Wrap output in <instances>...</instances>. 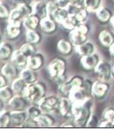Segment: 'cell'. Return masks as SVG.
<instances>
[{"label": "cell", "mask_w": 114, "mask_h": 129, "mask_svg": "<svg viewBox=\"0 0 114 129\" xmlns=\"http://www.w3.org/2000/svg\"><path fill=\"white\" fill-rule=\"evenodd\" d=\"M92 99L85 103L73 104V118L76 126H86L89 119L92 116Z\"/></svg>", "instance_id": "cell-1"}, {"label": "cell", "mask_w": 114, "mask_h": 129, "mask_svg": "<svg viewBox=\"0 0 114 129\" xmlns=\"http://www.w3.org/2000/svg\"><path fill=\"white\" fill-rule=\"evenodd\" d=\"M46 86L43 82H35L28 85L22 95L32 105H39L40 101L46 96Z\"/></svg>", "instance_id": "cell-2"}, {"label": "cell", "mask_w": 114, "mask_h": 129, "mask_svg": "<svg viewBox=\"0 0 114 129\" xmlns=\"http://www.w3.org/2000/svg\"><path fill=\"white\" fill-rule=\"evenodd\" d=\"M90 27L85 23L79 24L69 34V39L74 46H79L88 41V34Z\"/></svg>", "instance_id": "cell-3"}, {"label": "cell", "mask_w": 114, "mask_h": 129, "mask_svg": "<svg viewBox=\"0 0 114 129\" xmlns=\"http://www.w3.org/2000/svg\"><path fill=\"white\" fill-rule=\"evenodd\" d=\"M60 101H61V99L57 96H45L40 101L39 107H40L43 113L58 114L59 113L60 110Z\"/></svg>", "instance_id": "cell-4"}, {"label": "cell", "mask_w": 114, "mask_h": 129, "mask_svg": "<svg viewBox=\"0 0 114 129\" xmlns=\"http://www.w3.org/2000/svg\"><path fill=\"white\" fill-rule=\"evenodd\" d=\"M32 13H33V11H32V5L31 4H24V5H17L16 8L11 10L8 21L21 23Z\"/></svg>", "instance_id": "cell-5"}, {"label": "cell", "mask_w": 114, "mask_h": 129, "mask_svg": "<svg viewBox=\"0 0 114 129\" xmlns=\"http://www.w3.org/2000/svg\"><path fill=\"white\" fill-rule=\"evenodd\" d=\"M47 71L52 79L60 76L65 75L66 63L62 58H53L47 66Z\"/></svg>", "instance_id": "cell-6"}, {"label": "cell", "mask_w": 114, "mask_h": 129, "mask_svg": "<svg viewBox=\"0 0 114 129\" xmlns=\"http://www.w3.org/2000/svg\"><path fill=\"white\" fill-rule=\"evenodd\" d=\"M92 93L88 92L85 87L82 86H75L71 89L68 98L72 101L73 104H81L85 103L87 100L92 99Z\"/></svg>", "instance_id": "cell-7"}, {"label": "cell", "mask_w": 114, "mask_h": 129, "mask_svg": "<svg viewBox=\"0 0 114 129\" xmlns=\"http://www.w3.org/2000/svg\"><path fill=\"white\" fill-rule=\"evenodd\" d=\"M85 79L82 76L75 75L71 77L70 79L66 80L64 83L58 86V92L63 97H69V94L71 92V89L75 86H80L83 85Z\"/></svg>", "instance_id": "cell-8"}, {"label": "cell", "mask_w": 114, "mask_h": 129, "mask_svg": "<svg viewBox=\"0 0 114 129\" xmlns=\"http://www.w3.org/2000/svg\"><path fill=\"white\" fill-rule=\"evenodd\" d=\"M95 73L98 76L101 80L108 81L111 79V76H112V67L111 66L108 62L101 60L95 68Z\"/></svg>", "instance_id": "cell-9"}, {"label": "cell", "mask_w": 114, "mask_h": 129, "mask_svg": "<svg viewBox=\"0 0 114 129\" xmlns=\"http://www.w3.org/2000/svg\"><path fill=\"white\" fill-rule=\"evenodd\" d=\"M100 61H101L100 56L98 53L94 52L92 54L81 57L80 64L85 70L92 71V70H95V68L97 67V66Z\"/></svg>", "instance_id": "cell-10"}, {"label": "cell", "mask_w": 114, "mask_h": 129, "mask_svg": "<svg viewBox=\"0 0 114 129\" xmlns=\"http://www.w3.org/2000/svg\"><path fill=\"white\" fill-rule=\"evenodd\" d=\"M28 100L22 94L14 95L12 99L9 101V107L11 111H24L27 109Z\"/></svg>", "instance_id": "cell-11"}, {"label": "cell", "mask_w": 114, "mask_h": 129, "mask_svg": "<svg viewBox=\"0 0 114 129\" xmlns=\"http://www.w3.org/2000/svg\"><path fill=\"white\" fill-rule=\"evenodd\" d=\"M110 90V85L107 81L101 80L96 81L93 83L92 86V95L95 96L96 98L101 99L104 98L106 94L108 93Z\"/></svg>", "instance_id": "cell-12"}, {"label": "cell", "mask_w": 114, "mask_h": 129, "mask_svg": "<svg viewBox=\"0 0 114 129\" xmlns=\"http://www.w3.org/2000/svg\"><path fill=\"white\" fill-rule=\"evenodd\" d=\"M59 114L65 119H69L71 117H73V103L67 97L61 98Z\"/></svg>", "instance_id": "cell-13"}, {"label": "cell", "mask_w": 114, "mask_h": 129, "mask_svg": "<svg viewBox=\"0 0 114 129\" xmlns=\"http://www.w3.org/2000/svg\"><path fill=\"white\" fill-rule=\"evenodd\" d=\"M28 58H29L26 57L19 49V50L14 51L11 59V63L14 64L18 69L23 70L28 66Z\"/></svg>", "instance_id": "cell-14"}, {"label": "cell", "mask_w": 114, "mask_h": 129, "mask_svg": "<svg viewBox=\"0 0 114 129\" xmlns=\"http://www.w3.org/2000/svg\"><path fill=\"white\" fill-rule=\"evenodd\" d=\"M45 56L40 52H36L28 58V66L33 71H39L45 64Z\"/></svg>", "instance_id": "cell-15"}, {"label": "cell", "mask_w": 114, "mask_h": 129, "mask_svg": "<svg viewBox=\"0 0 114 129\" xmlns=\"http://www.w3.org/2000/svg\"><path fill=\"white\" fill-rule=\"evenodd\" d=\"M21 23L9 22L5 27V37L9 39H16L21 34Z\"/></svg>", "instance_id": "cell-16"}, {"label": "cell", "mask_w": 114, "mask_h": 129, "mask_svg": "<svg viewBox=\"0 0 114 129\" xmlns=\"http://www.w3.org/2000/svg\"><path fill=\"white\" fill-rule=\"evenodd\" d=\"M57 23L52 17L47 16L46 18H42L40 27L42 31L46 33H53L57 31Z\"/></svg>", "instance_id": "cell-17"}, {"label": "cell", "mask_w": 114, "mask_h": 129, "mask_svg": "<svg viewBox=\"0 0 114 129\" xmlns=\"http://www.w3.org/2000/svg\"><path fill=\"white\" fill-rule=\"evenodd\" d=\"M11 124L14 126H21L28 119L27 113L24 111H11Z\"/></svg>", "instance_id": "cell-18"}, {"label": "cell", "mask_w": 114, "mask_h": 129, "mask_svg": "<svg viewBox=\"0 0 114 129\" xmlns=\"http://www.w3.org/2000/svg\"><path fill=\"white\" fill-rule=\"evenodd\" d=\"M32 5V11L33 13L41 18H45L48 16V11H47V3L41 1H37Z\"/></svg>", "instance_id": "cell-19"}, {"label": "cell", "mask_w": 114, "mask_h": 129, "mask_svg": "<svg viewBox=\"0 0 114 129\" xmlns=\"http://www.w3.org/2000/svg\"><path fill=\"white\" fill-rule=\"evenodd\" d=\"M36 120L40 127H51L54 126L56 123V119L54 117L48 113H42L40 116L36 119Z\"/></svg>", "instance_id": "cell-20"}, {"label": "cell", "mask_w": 114, "mask_h": 129, "mask_svg": "<svg viewBox=\"0 0 114 129\" xmlns=\"http://www.w3.org/2000/svg\"><path fill=\"white\" fill-rule=\"evenodd\" d=\"M41 20L42 19L37 15L32 13L29 17H27L23 22H24V27L27 30H37L39 25H40Z\"/></svg>", "instance_id": "cell-21"}, {"label": "cell", "mask_w": 114, "mask_h": 129, "mask_svg": "<svg viewBox=\"0 0 114 129\" xmlns=\"http://www.w3.org/2000/svg\"><path fill=\"white\" fill-rule=\"evenodd\" d=\"M20 77L22 78V79H24V81H25L28 85L37 82V73H36V71H33V70H31V68H29V67H26V68H24V69L21 70Z\"/></svg>", "instance_id": "cell-22"}, {"label": "cell", "mask_w": 114, "mask_h": 129, "mask_svg": "<svg viewBox=\"0 0 114 129\" xmlns=\"http://www.w3.org/2000/svg\"><path fill=\"white\" fill-rule=\"evenodd\" d=\"M76 52H78L81 57L86 56V55H90L95 52V46L93 43L92 42H85V44L79 46H76Z\"/></svg>", "instance_id": "cell-23"}, {"label": "cell", "mask_w": 114, "mask_h": 129, "mask_svg": "<svg viewBox=\"0 0 114 129\" xmlns=\"http://www.w3.org/2000/svg\"><path fill=\"white\" fill-rule=\"evenodd\" d=\"M99 41L104 47H110L114 44V35L111 31L104 30L99 33Z\"/></svg>", "instance_id": "cell-24"}, {"label": "cell", "mask_w": 114, "mask_h": 129, "mask_svg": "<svg viewBox=\"0 0 114 129\" xmlns=\"http://www.w3.org/2000/svg\"><path fill=\"white\" fill-rule=\"evenodd\" d=\"M73 44L71 40L66 39H60L58 43V50L63 55H70L72 52Z\"/></svg>", "instance_id": "cell-25"}, {"label": "cell", "mask_w": 114, "mask_h": 129, "mask_svg": "<svg viewBox=\"0 0 114 129\" xmlns=\"http://www.w3.org/2000/svg\"><path fill=\"white\" fill-rule=\"evenodd\" d=\"M96 15L98 19L102 23H107L111 21V18H112L111 11L106 7H100L98 11H96Z\"/></svg>", "instance_id": "cell-26"}, {"label": "cell", "mask_w": 114, "mask_h": 129, "mask_svg": "<svg viewBox=\"0 0 114 129\" xmlns=\"http://www.w3.org/2000/svg\"><path fill=\"white\" fill-rule=\"evenodd\" d=\"M27 86H28V84L24 81V79H22L21 77L14 79V80L11 83V88L14 91V92H16V93H20V94H23V92L25 90Z\"/></svg>", "instance_id": "cell-27"}, {"label": "cell", "mask_w": 114, "mask_h": 129, "mask_svg": "<svg viewBox=\"0 0 114 129\" xmlns=\"http://www.w3.org/2000/svg\"><path fill=\"white\" fill-rule=\"evenodd\" d=\"M14 50L11 44L9 43H2L1 48H0V58L2 60H6L11 58Z\"/></svg>", "instance_id": "cell-28"}, {"label": "cell", "mask_w": 114, "mask_h": 129, "mask_svg": "<svg viewBox=\"0 0 114 129\" xmlns=\"http://www.w3.org/2000/svg\"><path fill=\"white\" fill-rule=\"evenodd\" d=\"M2 73H4L9 79H16L18 76V68L12 63H6L3 66Z\"/></svg>", "instance_id": "cell-29"}, {"label": "cell", "mask_w": 114, "mask_h": 129, "mask_svg": "<svg viewBox=\"0 0 114 129\" xmlns=\"http://www.w3.org/2000/svg\"><path fill=\"white\" fill-rule=\"evenodd\" d=\"M26 40H27V42L36 45L41 42L42 36L36 30H27V32H26Z\"/></svg>", "instance_id": "cell-30"}, {"label": "cell", "mask_w": 114, "mask_h": 129, "mask_svg": "<svg viewBox=\"0 0 114 129\" xmlns=\"http://www.w3.org/2000/svg\"><path fill=\"white\" fill-rule=\"evenodd\" d=\"M69 16H70V12L66 8H58V10L55 11L54 14H53L52 18L58 23L62 24L64 20Z\"/></svg>", "instance_id": "cell-31"}, {"label": "cell", "mask_w": 114, "mask_h": 129, "mask_svg": "<svg viewBox=\"0 0 114 129\" xmlns=\"http://www.w3.org/2000/svg\"><path fill=\"white\" fill-rule=\"evenodd\" d=\"M11 124V112L7 110L2 109L0 113V126L1 127H7Z\"/></svg>", "instance_id": "cell-32"}, {"label": "cell", "mask_w": 114, "mask_h": 129, "mask_svg": "<svg viewBox=\"0 0 114 129\" xmlns=\"http://www.w3.org/2000/svg\"><path fill=\"white\" fill-rule=\"evenodd\" d=\"M102 0H85V8L89 12L97 11L101 7Z\"/></svg>", "instance_id": "cell-33"}, {"label": "cell", "mask_w": 114, "mask_h": 129, "mask_svg": "<svg viewBox=\"0 0 114 129\" xmlns=\"http://www.w3.org/2000/svg\"><path fill=\"white\" fill-rule=\"evenodd\" d=\"M79 24V23L75 15L70 14V16L64 20V23L62 24V25L64 26L65 29H68V30H70V31H71V30H73Z\"/></svg>", "instance_id": "cell-34"}, {"label": "cell", "mask_w": 114, "mask_h": 129, "mask_svg": "<svg viewBox=\"0 0 114 129\" xmlns=\"http://www.w3.org/2000/svg\"><path fill=\"white\" fill-rule=\"evenodd\" d=\"M0 97L1 100L3 101H10L11 99L14 97V91L12 90V88L9 86H5L1 88L0 90Z\"/></svg>", "instance_id": "cell-35"}, {"label": "cell", "mask_w": 114, "mask_h": 129, "mask_svg": "<svg viewBox=\"0 0 114 129\" xmlns=\"http://www.w3.org/2000/svg\"><path fill=\"white\" fill-rule=\"evenodd\" d=\"M26 113H27L28 118L36 119L37 117H39L42 113H43V112H42L40 107H39L37 105H32L30 107L27 108Z\"/></svg>", "instance_id": "cell-36"}, {"label": "cell", "mask_w": 114, "mask_h": 129, "mask_svg": "<svg viewBox=\"0 0 114 129\" xmlns=\"http://www.w3.org/2000/svg\"><path fill=\"white\" fill-rule=\"evenodd\" d=\"M20 51L23 52L24 55H25L26 57H31L32 56L33 54H35L36 52V48H35V45H33V44H31L29 42L27 43H24V45L21 46L20 48Z\"/></svg>", "instance_id": "cell-37"}, {"label": "cell", "mask_w": 114, "mask_h": 129, "mask_svg": "<svg viewBox=\"0 0 114 129\" xmlns=\"http://www.w3.org/2000/svg\"><path fill=\"white\" fill-rule=\"evenodd\" d=\"M88 12L89 11L85 8H81L74 14L79 24L80 23H85V21L87 20V18H88Z\"/></svg>", "instance_id": "cell-38"}, {"label": "cell", "mask_w": 114, "mask_h": 129, "mask_svg": "<svg viewBox=\"0 0 114 129\" xmlns=\"http://www.w3.org/2000/svg\"><path fill=\"white\" fill-rule=\"evenodd\" d=\"M11 10L9 8L8 5H6L5 4H2L1 5V11H0V17L2 19H7L10 18Z\"/></svg>", "instance_id": "cell-39"}, {"label": "cell", "mask_w": 114, "mask_h": 129, "mask_svg": "<svg viewBox=\"0 0 114 129\" xmlns=\"http://www.w3.org/2000/svg\"><path fill=\"white\" fill-rule=\"evenodd\" d=\"M59 8V6L58 5V4L56 3V1H49L47 2V11H48V16L52 17L53 14L55 13L58 9Z\"/></svg>", "instance_id": "cell-40"}, {"label": "cell", "mask_w": 114, "mask_h": 129, "mask_svg": "<svg viewBox=\"0 0 114 129\" xmlns=\"http://www.w3.org/2000/svg\"><path fill=\"white\" fill-rule=\"evenodd\" d=\"M103 118L107 120H114V107H107L106 109H104L102 114Z\"/></svg>", "instance_id": "cell-41"}, {"label": "cell", "mask_w": 114, "mask_h": 129, "mask_svg": "<svg viewBox=\"0 0 114 129\" xmlns=\"http://www.w3.org/2000/svg\"><path fill=\"white\" fill-rule=\"evenodd\" d=\"M99 126L98 124V117L96 116L95 114H92L90 119H89L88 123H87L86 126L87 127H97V126Z\"/></svg>", "instance_id": "cell-42"}, {"label": "cell", "mask_w": 114, "mask_h": 129, "mask_svg": "<svg viewBox=\"0 0 114 129\" xmlns=\"http://www.w3.org/2000/svg\"><path fill=\"white\" fill-rule=\"evenodd\" d=\"M37 126H39V124L36 119L28 118L24 122V124L22 126V127H37Z\"/></svg>", "instance_id": "cell-43"}, {"label": "cell", "mask_w": 114, "mask_h": 129, "mask_svg": "<svg viewBox=\"0 0 114 129\" xmlns=\"http://www.w3.org/2000/svg\"><path fill=\"white\" fill-rule=\"evenodd\" d=\"M8 85H9V78L7 76H5L4 73H2L1 77H0V88L8 86Z\"/></svg>", "instance_id": "cell-44"}, {"label": "cell", "mask_w": 114, "mask_h": 129, "mask_svg": "<svg viewBox=\"0 0 114 129\" xmlns=\"http://www.w3.org/2000/svg\"><path fill=\"white\" fill-rule=\"evenodd\" d=\"M59 8H67L70 5H71V1L70 0H55Z\"/></svg>", "instance_id": "cell-45"}, {"label": "cell", "mask_w": 114, "mask_h": 129, "mask_svg": "<svg viewBox=\"0 0 114 129\" xmlns=\"http://www.w3.org/2000/svg\"><path fill=\"white\" fill-rule=\"evenodd\" d=\"M71 5L76 6L77 8H85V0H70Z\"/></svg>", "instance_id": "cell-46"}, {"label": "cell", "mask_w": 114, "mask_h": 129, "mask_svg": "<svg viewBox=\"0 0 114 129\" xmlns=\"http://www.w3.org/2000/svg\"><path fill=\"white\" fill-rule=\"evenodd\" d=\"M98 127H114L113 121L107 120V119H104V121H102L101 123H99V126Z\"/></svg>", "instance_id": "cell-47"}, {"label": "cell", "mask_w": 114, "mask_h": 129, "mask_svg": "<svg viewBox=\"0 0 114 129\" xmlns=\"http://www.w3.org/2000/svg\"><path fill=\"white\" fill-rule=\"evenodd\" d=\"M11 2L17 6V5H24V4H31V0H11Z\"/></svg>", "instance_id": "cell-48"}, {"label": "cell", "mask_w": 114, "mask_h": 129, "mask_svg": "<svg viewBox=\"0 0 114 129\" xmlns=\"http://www.w3.org/2000/svg\"><path fill=\"white\" fill-rule=\"evenodd\" d=\"M110 53H111V56L114 58V44L111 46H110Z\"/></svg>", "instance_id": "cell-49"}, {"label": "cell", "mask_w": 114, "mask_h": 129, "mask_svg": "<svg viewBox=\"0 0 114 129\" xmlns=\"http://www.w3.org/2000/svg\"><path fill=\"white\" fill-rule=\"evenodd\" d=\"M111 25H112V27H113V29H114V16H112V18H111Z\"/></svg>", "instance_id": "cell-50"}, {"label": "cell", "mask_w": 114, "mask_h": 129, "mask_svg": "<svg viewBox=\"0 0 114 129\" xmlns=\"http://www.w3.org/2000/svg\"><path fill=\"white\" fill-rule=\"evenodd\" d=\"M62 126H68V127H73V126H72V125H62Z\"/></svg>", "instance_id": "cell-51"}, {"label": "cell", "mask_w": 114, "mask_h": 129, "mask_svg": "<svg viewBox=\"0 0 114 129\" xmlns=\"http://www.w3.org/2000/svg\"><path fill=\"white\" fill-rule=\"evenodd\" d=\"M112 74L114 76V64H113V66H112Z\"/></svg>", "instance_id": "cell-52"}, {"label": "cell", "mask_w": 114, "mask_h": 129, "mask_svg": "<svg viewBox=\"0 0 114 129\" xmlns=\"http://www.w3.org/2000/svg\"><path fill=\"white\" fill-rule=\"evenodd\" d=\"M33 1H35V2H37V1H41V0H33Z\"/></svg>", "instance_id": "cell-53"}, {"label": "cell", "mask_w": 114, "mask_h": 129, "mask_svg": "<svg viewBox=\"0 0 114 129\" xmlns=\"http://www.w3.org/2000/svg\"><path fill=\"white\" fill-rule=\"evenodd\" d=\"M113 124H114V120H113Z\"/></svg>", "instance_id": "cell-54"}, {"label": "cell", "mask_w": 114, "mask_h": 129, "mask_svg": "<svg viewBox=\"0 0 114 129\" xmlns=\"http://www.w3.org/2000/svg\"><path fill=\"white\" fill-rule=\"evenodd\" d=\"M112 1H113V2H114V0H112Z\"/></svg>", "instance_id": "cell-55"}]
</instances>
